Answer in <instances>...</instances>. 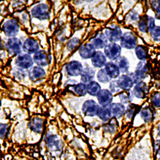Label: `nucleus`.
<instances>
[{
    "label": "nucleus",
    "mask_w": 160,
    "mask_h": 160,
    "mask_svg": "<svg viewBox=\"0 0 160 160\" xmlns=\"http://www.w3.org/2000/svg\"><path fill=\"white\" fill-rule=\"evenodd\" d=\"M149 70H148V64L145 61H140L137 65L136 70L135 72L130 73L129 76L132 79L134 84H138L143 82V79L148 76Z\"/></svg>",
    "instance_id": "obj_1"
},
{
    "label": "nucleus",
    "mask_w": 160,
    "mask_h": 160,
    "mask_svg": "<svg viewBox=\"0 0 160 160\" xmlns=\"http://www.w3.org/2000/svg\"><path fill=\"white\" fill-rule=\"evenodd\" d=\"M120 44L121 47L125 49H135V48L138 46V38L134 33L128 31L122 34L120 39Z\"/></svg>",
    "instance_id": "obj_2"
},
{
    "label": "nucleus",
    "mask_w": 160,
    "mask_h": 160,
    "mask_svg": "<svg viewBox=\"0 0 160 160\" xmlns=\"http://www.w3.org/2000/svg\"><path fill=\"white\" fill-rule=\"evenodd\" d=\"M31 12L34 18L39 20H47L49 18V6L46 3H39L33 7Z\"/></svg>",
    "instance_id": "obj_3"
},
{
    "label": "nucleus",
    "mask_w": 160,
    "mask_h": 160,
    "mask_svg": "<svg viewBox=\"0 0 160 160\" xmlns=\"http://www.w3.org/2000/svg\"><path fill=\"white\" fill-rule=\"evenodd\" d=\"M2 31L5 35L10 38H15L19 31V25L15 18L7 20L2 25Z\"/></svg>",
    "instance_id": "obj_4"
},
{
    "label": "nucleus",
    "mask_w": 160,
    "mask_h": 160,
    "mask_svg": "<svg viewBox=\"0 0 160 160\" xmlns=\"http://www.w3.org/2000/svg\"><path fill=\"white\" fill-rule=\"evenodd\" d=\"M121 52H122L121 46L117 44L116 42L108 43V46L104 48V55L111 61L118 59L121 56Z\"/></svg>",
    "instance_id": "obj_5"
},
{
    "label": "nucleus",
    "mask_w": 160,
    "mask_h": 160,
    "mask_svg": "<svg viewBox=\"0 0 160 160\" xmlns=\"http://www.w3.org/2000/svg\"><path fill=\"white\" fill-rule=\"evenodd\" d=\"M6 48L11 55H19L22 49V42L19 38H10L6 43Z\"/></svg>",
    "instance_id": "obj_6"
},
{
    "label": "nucleus",
    "mask_w": 160,
    "mask_h": 160,
    "mask_svg": "<svg viewBox=\"0 0 160 160\" xmlns=\"http://www.w3.org/2000/svg\"><path fill=\"white\" fill-rule=\"evenodd\" d=\"M100 106L95 102V100L88 99L84 102L82 104V111L86 116L88 117H95L97 116L98 109H99Z\"/></svg>",
    "instance_id": "obj_7"
},
{
    "label": "nucleus",
    "mask_w": 160,
    "mask_h": 160,
    "mask_svg": "<svg viewBox=\"0 0 160 160\" xmlns=\"http://www.w3.org/2000/svg\"><path fill=\"white\" fill-rule=\"evenodd\" d=\"M104 35H106L108 41L115 43V42L120 41L122 35V32L121 28L118 26H111L110 28H106L104 31Z\"/></svg>",
    "instance_id": "obj_8"
},
{
    "label": "nucleus",
    "mask_w": 160,
    "mask_h": 160,
    "mask_svg": "<svg viewBox=\"0 0 160 160\" xmlns=\"http://www.w3.org/2000/svg\"><path fill=\"white\" fill-rule=\"evenodd\" d=\"M154 27H155V18L153 17L144 15L139 18V20L138 21V28L140 32L148 33Z\"/></svg>",
    "instance_id": "obj_9"
},
{
    "label": "nucleus",
    "mask_w": 160,
    "mask_h": 160,
    "mask_svg": "<svg viewBox=\"0 0 160 160\" xmlns=\"http://www.w3.org/2000/svg\"><path fill=\"white\" fill-rule=\"evenodd\" d=\"M33 64H34L33 58L31 56V55H28L26 53L18 55L15 59V65L21 69H31L32 68Z\"/></svg>",
    "instance_id": "obj_10"
},
{
    "label": "nucleus",
    "mask_w": 160,
    "mask_h": 160,
    "mask_svg": "<svg viewBox=\"0 0 160 160\" xmlns=\"http://www.w3.org/2000/svg\"><path fill=\"white\" fill-rule=\"evenodd\" d=\"M45 142L51 151H60L62 148V142L57 135L48 134L45 137Z\"/></svg>",
    "instance_id": "obj_11"
},
{
    "label": "nucleus",
    "mask_w": 160,
    "mask_h": 160,
    "mask_svg": "<svg viewBox=\"0 0 160 160\" xmlns=\"http://www.w3.org/2000/svg\"><path fill=\"white\" fill-rule=\"evenodd\" d=\"M65 70L68 75L75 77L81 75L82 70H83V67L80 62L76 61V60H73V61L68 62V64H66Z\"/></svg>",
    "instance_id": "obj_12"
},
{
    "label": "nucleus",
    "mask_w": 160,
    "mask_h": 160,
    "mask_svg": "<svg viewBox=\"0 0 160 160\" xmlns=\"http://www.w3.org/2000/svg\"><path fill=\"white\" fill-rule=\"evenodd\" d=\"M22 50L28 55H35L39 51V44L35 38H28L22 43Z\"/></svg>",
    "instance_id": "obj_13"
},
{
    "label": "nucleus",
    "mask_w": 160,
    "mask_h": 160,
    "mask_svg": "<svg viewBox=\"0 0 160 160\" xmlns=\"http://www.w3.org/2000/svg\"><path fill=\"white\" fill-rule=\"evenodd\" d=\"M98 104L100 107H109L112 103L113 95L109 90H101L98 95H97Z\"/></svg>",
    "instance_id": "obj_14"
},
{
    "label": "nucleus",
    "mask_w": 160,
    "mask_h": 160,
    "mask_svg": "<svg viewBox=\"0 0 160 160\" xmlns=\"http://www.w3.org/2000/svg\"><path fill=\"white\" fill-rule=\"evenodd\" d=\"M117 85L121 91H130V90L134 88V82L129 75H120L116 79Z\"/></svg>",
    "instance_id": "obj_15"
},
{
    "label": "nucleus",
    "mask_w": 160,
    "mask_h": 160,
    "mask_svg": "<svg viewBox=\"0 0 160 160\" xmlns=\"http://www.w3.org/2000/svg\"><path fill=\"white\" fill-rule=\"evenodd\" d=\"M91 44L95 49H104L108 46V40L104 33H98L91 40Z\"/></svg>",
    "instance_id": "obj_16"
},
{
    "label": "nucleus",
    "mask_w": 160,
    "mask_h": 160,
    "mask_svg": "<svg viewBox=\"0 0 160 160\" xmlns=\"http://www.w3.org/2000/svg\"><path fill=\"white\" fill-rule=\"evenodd\" d=\"M95 48L91 43L82 44L78 49V54L83 59H89L92 58L95 54Z\"/></svg>",
    "instance_id": "obj_17"
},
{
    "label": "nucleus",
    "mask_w": 160,
    "mask_h": 160,
    "mask_svg": "<svg viewBox=\"0 0 160 160\" xmlns=\"http://www.w3.org/2000/svg\"><path fill=\"white\" fill-rule=\"evenodd\" d=\"M132 93L134 96L136 97V98H140V99H143L144 98H146L148 93V85L144 82L135 84L134 86V88H133Z\"/></svg>",
    "instance_id": "obj_18"
},
{
    "label": "nucleus",
    "mask_w": 160,
    "mask_h": 160,
    "mask_svg": "<svg viewBox=\"0 0 160 160\" xmlns=\"http://www.w3.org/2000/svg\"><path fill=\"white\" fill-rule=\"evenodd\" d=\"M33 60L34 62L37 64L38 67L43 68L48 65L49 60H48V55L45 51L39 50L38 52H36L33 56Z\"/></svg>",
    "instance_id": "obj_19"
},
{
    "label": "nucleus",
    "mask_w": 160,
    "mask_h": 160,
    "mask_svg": "<svg viewBox=\"0 0 160 160\" xmlns=\"http://www.w3.org/2000/svg\"><path fill=\"white\" fill-rule=\"evenodd\" d=\"M107 61V57L104 55V53L102 51H96L94 56L91 58V63L93 67L96 68H101L105 67Z\"/></svg>",
    "instance_id": "obj_20"
},
{
    "label": "nucleus",
    "mask_w": 160,
    "mask_h": 160,
    "mask_svg": "<svg viewBox=\"0 0 160 160\" xmlns=\"http://www.w3.org/2000/svg\"><path fill=\"white\" fill-rule=\"evenodd\" d=\"M46 75V71L45 70L42 68H40L38 66H35V67H32V68L30 69L29 72H28V76L29 78L33 81V82H35V81H38V80L42 79L45 77Z\"/></svg>",
    "instance_id": "obj_21"
},
{
    "label": "nucleus",
    "mask_w": 160,
    "mask_h": 160,
    "mask_svg": "<svg viewBox=\"0 0 160 160\" xmlns=\"http://www.w3.org/2000/svg\"><path fill=\"white\" fill-rule=\"evenodd\" d=\"M109 108L111 112V115H112L114 118H120L125 115L126 107L123 104L121 103V102L120 103H118V102L111 103L109 106Z\"/></svg>",
    "instance_id": "obj_22"
},
{
    "label": "nucleus",
    "mask_w": 160,
    "mask_h": 160,
    "mask_svg": "<svg viewBox=\"0 0 160 160\" xmlns=\"http://www.w3.org/2000/svg\"><path fill=\"white\" fill-rule=\"evenodd\" d=\"M104 70L111 79H115L120 76L119 68L115 62H108L104 67Z\"/></svg>",
    "instance_id": "obj_23"
},
{
    "label": "nucleus",
    "mask_w": 160,
    "mask_h": 160,
    "mask_svg": "<svg viewBox=\"0 0 160 160\" xmlns=\"http://www.w3.org/2000/svg\"><path fill=\"white\" fill-rule=\"evenodd\" d=\"M95 70L91 68L90 66L87 65L85 68H83L82 72L80 75L81 78V81L82 83H89V82H92L94 78H95Z\"/></svg>",
    "instance_id": "obj_24"
},
{
    "label": "nucleus",
    "mask_w": 160,
    "mask_h": 160,
    "mask_svg": "<svg viewBox=\"0 0 160 160\" xmlns=\"http://www.w3.org/2000/svg\"><path fill=\"white\" fill-rule=\"evenodd\" d=\"M28 128L33 132L40 134L42 132V128H43V119L40 117H34L28 122Z\"/></svg>",
    "instance_id": "obj_25"
},
{
    "label": "nucleus",
    "mask_w": 160,
    "mask_h": 160,
    "mask_svg": "<svg viewBox=\"0 0 160 160\" xmlns=\"http://www.w3.org/2000/svg\"><path fill=\"white\" fill-rule=\"evenodd\" d=\"M155 111L150 106L145 107L140 111V116L145 122H151L155 118Z\"/></svg>",
    "instance_id": "obj_26"
},
{
    "label": "nucleus",
    "mask_w": 160,
    "mask_h": 160,
    "mask_svg": "<svg viewBox=\"0 0 160 160\" xmlns=\"http://www.w3.org/2000/svg\"><path fill=\"white\" fill-rule=\"evenodd\" d=\"M115 63L117 64V66L119 68L120 72L123 73V75H128V73L130 69V63L128 58L124 56H120L116 60Z\"/></svg>",
    "instance_id": "obj_27"
},
{
    "label": "nucleus",
    "mask_w": 160,
    "mask_h": 160,
    "mask_svg": "<svg viewBox=\"0 0 160 160\" xmlns=\"http://www.w3.org/2000/svg\"><path fill=\"white\" fill-rule=\"evenodd\" d=\"M97 116L103 122H109L112 118V115H111L109 107H100Z\"/></svg>",
    "instance_id": "obj_28"
},
{
    "label": "nucleus",
    "mask_w": 160,
    "mask_h": 160,
    "mask_svg": "<svg viewBox=\"0 0 160 160\" xmlns=\"http://www.w3.org/2000/svg\"><path fill=\"white\" fill-rule=\"evenodd\" d=\"M140 107L139 105H137L135 103H131L126 108L125 115L128 119H131L136 115L137 113L140 112Z\"/></svg>",
    "instance_id": "obj_29"
},
{
    "label": "nucleus",
    "mask_w": 160,
    "mask_h": 160,
    "mask_svg": "<svg viewBox=\"0 0 160 160\" xmlns=\"http://www.w3.org/2000/svg\"><path fill=\"white\" fill-rule=\"evenodd\" d=\"M88 89V94L91 96H96L98 95V93L101 91V87L99 83L96 81H92L87 85Z\"/></svg>",
    "instance_id": "obj_30"
},
{
    "label": "nucleus",
    "mask_w": 160,
    "mask_h": 160,
    "mask_svg": "<svg viewBox=\"0 0 160 160\" xmlns=\"http://www.w3.org/2000/svg\"><path fill=\"white\" fill-rule=\"evenodd\" d=\"M118 97L120 98V101H121V103L125 105V104H131L133 100V97L134 95L133 93L131 91H122V92H120V94L118 95Z\"/></svg>",
    "instance_id": "obj_31"
},
{
    "label": "nucleus",
    "mask_w": 160,
    "mask_h": 160,
    "mask_svg": "<svg viewBox=\"0 0 160 160\" xmlns=\"http://www.w3.org/2000/svg\"><path fill=\"white\" fill-rule=\"evenodd\" d=\"M135 55L136 57L141 61H144L146 60L147 57H148V49L146 47L142 45H138L135 48Z\"/></svg>",
    "instance_id": "obj_32"
},
{
    "label": "nucleus",
    "mask_w": 160,
    "mask_h": 160,
    "mask_svg": "<svg viewBox=\"0 0 160 160\" xmlns=\"http://www.w3.org/2000/svg\"><path fill=\"white\" fill-rule=\"evenodd\" d=\"M74 92L78 96H85L88 94V89H87V85L82 82H79L74 86L73 88Z\"/></svg>",
    "instance_id": "obj_33"
},
{
    "label": "nucleus",
    "mask_w": 160,
    "mask_h": 160,
    "mask_svg": "<svg viewBox=\"0 0 160 160\" xmlns=\"http://www.w3.org/2000/svg\"><path fill=\"white\" fill-rule=\"evenodd\" d=\"M97 79L98 82L102 83H108L111 82V78L108 76L106 71L104 69H100L97 73Z\"/></svg>",
    "instance_id": "obj_34"
},
{
    "label": "nucleus",
    "mask_w": 160,
    "mask_h": 160,
    "mask_svg": "<svg viewBox=\"0 0 160 160\" xmlns=\"http://www.w3.org/2000/svg\"><path fill=\"white\" fill-rule=\"evenodd\" d=\"M149 32L151 38L155 42H160V26H155Z\"/></svg>",
    "instance_id": "obj_35"
},
{
    "label": "nucleus",
    "mask_w": 160,
    "mask_h": 160,
    "mask_svg": "<svg viewBox=\"0 0 160 160\" xmlns=\"http://www.w3.org/2000/svg\"><path fill=\"white\" fill-rule=\"evenodd\" d=\"M116 127H117L116 120L113 119V120H110L108 123L105 124L103 128L107 132L112 134V133H115V131H116Z\"/></svg>",
    "instance_id": "obj_36"
},
{
    "label": "nucleus",
    "mask_w": 160,
    "mask_h": 160,
    "mask_svg": "<svg viewBox=\"0 0 160 160\" xmlns=\"http://www.w3.org/2000/svg\"><path fill=\"white\" fill-rule=\"evenodd\" d=\"M151 102L155 108H160V92H155L151 95Z\"/></svg>",
    "instance_id": "obj_37"
},
{
    "label": "nucleus",
    "mask_w": 160,
    "mask_h": 160,
    "mask_svg": "<svg viewBox=\"0 0 160 160\" xmlns=\"http://www.w3.org/2000/svg\"><path fill=\"white\" fill-rule=\"evenodd\" d=\"M80 40L79 38H73L70 40L69 42L68 43V49L69 51H73V50H75V48H78V46L79 45Z\"/></svg>",
    "instance_id": "obj_38"
},
{
    "label": "nucleus",
    "mask_w": 160,
    "mask_h": 160,
    "mask_svg": "<svg viewBox=\"0 0 160 160\" xmlns=\"http://www.w3.org/2000/svg\"><path fill=\"white\" fill-rule=\"evenodd\" d=\"M13 74H14L15 77H16L17 78H18V79H22V78H25L27 74H28V73L27 72L26 70L21 69V68H17Z\"/></svg>",
    "instance_id": "obj_39"
},
{
    "label": "nucleus",
    "mask_w": 160,
    "mask_h": 160,
    "mask_svg": "<svg viewBox=\"0 0 160 160\" xmlns=\"http://www.w3.org/2000/svg\"><path fill=\"white\" fill-rule=\"evenodd\" d=\"M109 88V91L112 93V95L113 94H115V93H120V91H121V90L118 88V86L117 85L116 80H112V81L110 82Z\"/></svg>",
    "instance_id": "obj_40"
},
{
    "label": "nucleus",
    "mask_w": 160,
    "mask_h": 160,
    "mask_svg": "<svg viewBox=\"0 0 160 160\" xmlns=\"http://www.w3.org/2000/svg\"><path fill=\"white\" fill-rule=\"evenodd\" d=\"M8 124L0 123V138H4L8 135Z\"/></svg>",
    "instance_id": "obj_41"
},
{
    "label": "nucleus",
    "mask_w": 160,
    "mask_h": 160,
    "mask_svg": "<svg viewBox=\"0 0 160 160\" xmlns=\"http://www.w3.org/2000/svg\"><path fill=\"white\" fill-rule=\"evenodd\" d=\"M128 17L131 18V20H132V21H138L139 20V15L135 11H131L128 15Z\"/></svg>",
    "instance_id": "obj_42"
},
{
    "label": "nucleus",
    "mask_w": 160,
    "mask_h": 160,
    "mask_svg": "<svg viewBox=\"0 0 160 160\" xmlns=\"http://www.w3.org/2000/svg\"><path fill=\"white\" fill-rule=\"evenodd\" d=\"M154 149H155V152L160 156V139L155 141V145H154Z\"/></svg>",
    "instance_id": "obj_43"
},
{
    "label": "nucleus",
    "mask_w": 160,
    "mask_h": 160,
    "mask_svg": "<svg viewBox=\"0 0 160 160\" xmlns=\"http://www.w3.org/2000/svg\"><path fill=\"white\" fill-rule=\"evenodd\" d=\"M151 5L154 10L160 7V1H151Z\"/></svg>",
    "instance_id": "obj_44"
},
{
    "label": "nucleus",
    "mask_w": 160,
    "mask_h": 160,
    "mask_svg": "<svg viewBox=\"0 0 160 160\" xmlns=\"http://www.w3.org/2000/svg\"><path fill=\"white\" fill-rule=\"evenodd\" d=\"M155 17L156 18L160 20V7H158L157 9L155 10Z\"/></svg>",
    "instance_id": "obj_45"
},
{
    "label": "nucleus",
    "mask_w": 160,
    "mask_h": 160,
    "mask_svg": "<svg viewBox=\"0 0 160 160\" xmlns=\"http://www.w3.org/2000/svg\"><path fill=\"white\" fill-rule=\"evenodd\" d=\"M158 135L160 137V125L158 127Z\"/></svg>",
    "instance_id": "obj_46"
},
{
    "label": "nucleus",
    "mask_w": 160,
    "mask_h": 160,
    "mask_svg": "<svg viewBox=\"0 0 160 160\" xmlns=\"http://www.w3.org/2000/svg\"><path fill=\"white\" fill-rule=\"evenodd\" d=\"M159 160H160V159H159Z\"/></svg>",
    "instance_id": "obj_47"
}]
</instances>
